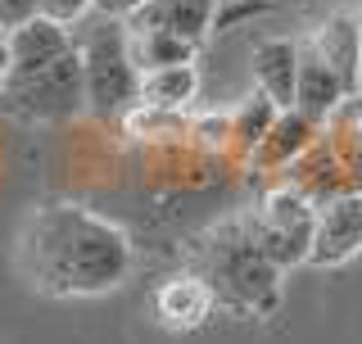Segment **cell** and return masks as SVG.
Wrapping results in <instances>:
<instances>
[{
    "mask_svg": "<svg viewBox=\"0 0 362 344\" xmlns=\"http://www.w3.org/2000/svg\"><path fill=\"white\" fill-rule=\"evenodd\" d=\"M68 32H73L77 64H82L86 109L95 118H122L136 105V91H141V68L132 64V50H127V23L90 9Z\"/></svg>",
    "mask_w": 362,
    "mask_h": 344,
    "instance_id": "3",
    "label": "cell"
},
{
    "mask_svg": "<svg viewBox=\"0 0 362 344\" xmlns=\"http://www.w3.org/2000/svg\"><path fill=\"white\" fill-rule=\"evenodd\" d=\"M28 18H37V0H0V32H14Z\"/></svg>",
    "mask_w": 362,
    "mask_h": 344,
    "instance_id": "19",
    "label": "cell"
},
{
    "mask_svg": "<svg viewBox=\"0 0 362 344\" xmlns=\"http://www.w3.org/2000/svg\"><path fill=\"white\" fill-rule=\"evenodd\" d=\"M362 254V190H344L313 204L308 268H344Z\"/></svg>",
    "mask_w": 362,
    "mask_h": 344,
    "instance_id": "6",
    "label": "cell"
},
{
    "mask_svg": "<svg viewBox=\"0 0 362 344\" xmlns=\"http://www.w3.org/2000/svg\"><path fill=\"white\" fill-rule=\"evenodd\" d=\"M0 100H5L9 113L28 122H64L73 113L86 109V91H82V64H77V50L59 55L54 64L37 68L28 77H9L0 82Z\"/></svg>",
    "mask_w": 362,
    "mask_h": 344,
    "instance_id": "5",
    "label": "cell"
},
{
    "mask_svg": "<svg viewBox=\"0 0 362 344\" xmlns=\"http://www.w3.org/2000/svg\"><path fill=\"white\" fill-rule=\"evenodd\" d=\"M23 277L50 299H95L132 277L136 254L118 222L82 204H41L18 236Z\"/></svg>",
    "mask_w": 362,
    "mask_h": 344,
    "instance_id": "1",
    "label": "cell"
},
{
    "mask_svg": "<svg viewBox=\"0 0 362 344\" xmlns=\"http://www.w3.org/2000/svg\"><path fill=\"white\" fill-rule=\"evenodd\" d=\"M294 73H299V41L267 37L254 45V82L276 109L294 105Z\"/></svg>",
    "mask_w": 362,
    "mask_h": 344,
    "instance_id": "13",
    "label": "cell"
},
{
    "mask_svg": "<svg viewBox=\"0 0 362 344\" xmlns=\"http://www.w3.org/2000/svg\"><path fill=\"white\" fill-rule=\"evenodd\" d=\"M90 9H95V0H37V14L59 23V28H77Z\"/></svg>",
    "mask_w": 362,
    "mask_h": 344,
    "instance_id": "18",
    "label": "cell"
},
{
    "mask_svg": "<svg viewBox=\"0 0 362 344\" xmlns=\"http://www.w3.org/2000/svg\"><path fill=\"white\" fill-rule=\"evenodd\" d=\"M213 304L245 317H272L281 308V268L245 236L240 217H226L195 245V268Z\"/></svg>",
    "mask_w": 362,
    "mask_h": 344,
    "instance_id": "2",
    "label": "cell"
},
{
    "mask_svg": "<svg viewBox=\"0 0 362 344\" xmlns=\"http://www.w3.org/2000/svg\"><path fill=\"white\" fill-rule=\"evenodd\" d=\"M213 290L204 285L199 272H177L154 290V322L168 331H195L213 313Z\"/></svg>",
    "mask_w": 362,
    "mask_h": 344,
    "instance_id": "8",
    "label": "cell"
},
{
    "mask_svg": "<svg viewBox=\"0 0 362 344\" xmlns=\"http://www.w3.org/2000/svg\"><path fill=\"white\" fill-rule=\"evenodd\" d=\"M9 77V45H5V32H0V82Z\"/></svg>",
    "mask_w": 362,
    "mask_h": 344,
    "instance_id": "21",
    "label": "cell"
},
{
    "mask_svg": "<svg viewBox=\"0 0 362 344\" xmlns=\"http://www.w3.org/2000/svg\"><path fill=\"white\" fill-rule=\"evenodd\" d=\"M276 113H281V109L272 105L263 91L245 96V100H240V109L226 118V145H231V150H240V154L249 159V154L258 150V141L267 136V127L276 122Z\"/></svg>",
    "mask_w": 362,
    "mask_h": 344,
    "instance_id": "17",
    "label": "cell"
},
{
    "mask_svg": "<svg viewBox=\"0 0 362 344\" xmlns=\"http://www.w3.org/2000/svg\"><path fill=\"white\" fill-rule=\"evenodd\" d=\"M322 136H326V145L335 150V159L344 164V172L354 177V186L362 190V91L349 96L344 105L322 122Z\"/></svg>",
    "mask_w": 362,
    "mask_h": 344,
    "instance_id": "16",
    "label": "cell"
},
{
    "mask_svg": "<svg viewBox=\"0 0 362 344\" xmlns=\"http://www.w3.org/2000/svg\"><path fill=\"white\" fill-rule=\"evenodd\" d=\"M245 236L263 249L281 272L299 268L308 258V236H313V200L303 190H294L290 181H276L254 200V209L240 213Z\"/></svg>",
    "mask_w": 362,
    "mask_h": 344,
    "instance_id": "4",
    "label": "cell"
},
{
    "mask_svg": "<svg viewBox=\"0 0 362 344\" xmlns=\"http://www.w3.org/2000/svg\"><path fill=\"white\" fill-rule=\"evenodd\" d=\"M127 50L141 73H154V68H173V64H195L199 45L168 28H127Z\"/></svg>",
    "mask_w": 362,
    "mask_h": 344,
    "instance_id": "14",
    "label": "cell"
},
{
    "mask_svg": "<svg viewBox=\"0 0 362 344\" xmlns=\"http://www.w3.org/2000/svg\"><path fill=\"white\" fill-rule=\"evenodd\" d=\"M308 45H313L317 59L339 77V86H344L349 96H358L362 91V18L354 14V9L331 14L308 37Z\"/></svg>",
    "mask_w": 362,
    "mask_h": 344,
    "instance_id": "7",
    "label": "cell"
},
{
    "mask_svg": "<svg viewBox=\"0 0 362 344\" xmlns=\"http://www.w3.org/2000/svg\"><path fill=\"white\" fill-rule=\"evenodd\" d=\"M317 136H322V127L313 118H303L299 109H281L276 122L267 127V136L258 141V150L249 154V168L254 172H286V168H294V159L308 150Z\"/></svg>",
    "mask_w": 362,
    "mask_h": 344,
    "instance_id": "10",
    "label": "cell"
},
{
    "mask_svg": "<svg viewBox=\"0 0 362 344\" xmlns=\"http://www.w3.org/2000/svg\"><path fill=\"white\" fill-rule=\"evenodd\" d=\"M199 91V73L195 64H173V68H154V73H141V91H136V105H150L163 113H181L195 100Z\"/></svg>",
    "mask_w": 362,
    "mask_h": 344,
    "instance_id": "15",
    "label": "cell"
},
{
    "mask_svg": "<svg viewBox=\"0 0 362 344\" xmlns=\"http://www.w3.org/2000/svg\"><path fill=\"white\" fill-rule=\"evenodd\" d=\"M145 0H95V14H109V18H132Z\"/></svg>",
    "mask_w": 362,
    "mask_h": 344,
    "instance_id": "20",
    "label": "cell"
},
{
    "mask_svg": "<svg viewBox=\"0 0 362 344\" xmlns=\"http://www.w3.org/2000/svg\"><path fill=\"white\" fill-rule=\"evenodd\" d=\"M5 45H9V77H28V73H37V68L54 64L59 55L73 50V32L37 14V18L23 23V28L5 32Z\"/></svg>",
    "mask_w": 362,
    "mask_h": 344,
    "instance_id": "9",
    "label": "cell"
},
{
    "mask_svg": "<svg viewBox=\"0 0 362 344\" xmlns=\"http://www.w3.org/2000/svg\"><path fill=\"white\" fill-rule=\"evenodd\" d=\"M344 100H349V91L339 86V77L317 59L308 41H299V73H294V105L290 109H299L303 118H313L322 127Z\"/></svg>",
    "mask_w": 362,
    "mask_h": 344,
    "instance_id": "12",
    "label": "cell"
},
{
    "mask_svg": "<svg viewBox=\"0 0 362 344\" xmlns=\"http://www.w3.org/2000/svg\"><path fill=\"white\" fill-rule=\"evenodd\" d=\"M218 5L222 0H145L132 18H122L127 28H168L177 37L204 45V37L218 23Z\"/></svg>",
    "mask_w": 362,
    "mask_h": 344,
    "instance_id": "11",
    "label": "cell"
}]
</instances>
